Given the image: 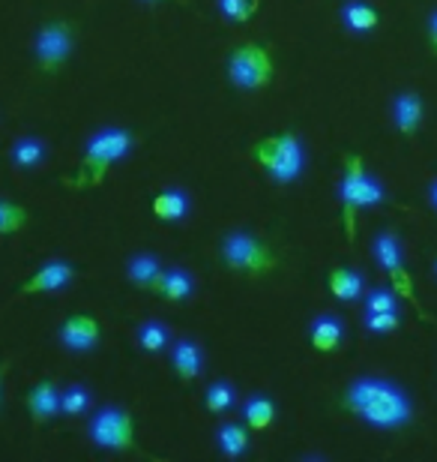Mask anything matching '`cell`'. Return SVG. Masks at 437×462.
Listing matches in <instances>:
<instances>
[{
  "mask_svg": "<svg viewBox=\"0 0 437 462\" xmlns=\"http://www.w3.org/2000/svg\"><path fill=\"white\" fill-rule=\"evenodd\" d=\"M141 4H150V6H156V4H183V6H189V0H141Z\"/></svg>",
  "mask_w": 437,
  "mask_h": 462,
  "instance_id": "33",
  "label": "cell"
},
{
  "mask_svg": "<svg viewBox=\"0 0 437 462\" xmlns=\"http://www.w3.org/2000/svg\"><path fill=\"white\" fill-rule=\"evenodd\" d=\"M31 226V210L18 201L0 199V237L15 235V231H24Z\"/></svg>",
  "mask_w": 437,
  "mask_h": 462,
  "instance_id": "25",
  "label": "cell"
},
{
  "mask_svg": "<svg viewBox=\"0 0 437 462\" xmlns=\"http://www.w3.org/2000/svg\"><path fill=\"white\" fill-rule=\"evenodd\" d=\"M434 271H437V258H434Z\"/></svg>",
  "mask_w": 437,
  "mask_h": 462,
  "instance_id": "35",
  "label": "cell"
},
{
  "mask_svg": "<svg viewBox=\"0 0 437 462\" xmlns=\"http://www.w3.org/2000/svg\"><path fill=\"white\" fill-rule=\"evenodd\" d=\"M135 147V135L123 126H105L90 138L81 156L76 174L63 178V187L69 189H93L108 178L111 165L120 162Z\"/></svg>",
  "mask_w": 437,
  "mask_h": 462,
  "instance_id": "2",
  "label": "cell"
},
{
  "mask_svg": "<svg viewBox=\"0 0 437 462\" xmlns=\"http://www.w3.org/2000/svg\"><path fill=\"white\" fill-rule=\"evenodd\" d=\"M153 214L162 223H180L189 214V196L183 189H162L153 196Z\"/></svg>",
  "mask_w": 437,
  "mask_h": 462,
  "instance_id": "20",
  "label": "cell"
},
{
  "mask_svg": "<svg viewBox=\"0 0 437 462\" xmlns=\"http://www.w3.org/2000/svg\"><path fill=\"white\" fill-rule=\"evenodd\" d=\"M234 384L231 382H213L207 387V393H204V409H207L210 414H225L234 409Z\"/></svg>",
  "mask_w": 437,
  "mask_h": 462,
  "instance_id": "27",
  "label": "cell"
},
{
  "mask_svg": "<svg viewBox=\"0 0 437 462\" xmlns=\"http://www.w3.org/2000/svg\"><path fill=\"white\" fill-rule=\"evenodd\" d=\"M45 156H49V147H45V142H40V138H33V135L15 138L13 147H9V162H13L15 169H22V171L40 169V165L45 162Z\"/></svg>",
  "mask_w": 437,
  "mask_h": 462,
  "instance_id": "19",
  "label": "cell"
},
{
  "mask_svg": "<svg viewBox=\"0 0 437 462\" xmlns=\"http://www.w3.org/2000/svg\"><path fill=\"white\" fill-rule=\"evenodd\" d=\"M90 411V391L85 384H69L60 391V414L63 418H81Z\"/></svg>",
  "mask_w": 437,
  "mask_h": 462,
  "instance_id": "26",
  "label": "cell"
},
{
  "mask_svg": "<svg viewBox=\"0 0 437 462\" xmlns=\"http://www.w3.org/2000/svg\"><path fill=\"white\" fill-rule=\"evenodd\" d=\"M309 339H312V348L314 351H336L341 346V339H345V325H341L339 316H318L312 321L309 328Z\"/></svg>",
  "mask_w": 437,
  "mask_h": 462,
  "instance_id": "17",
  "label": "cell"
},
{
  "mask_svg": "<svg viewBox=\"0 0 437 462\" xmlns=\"http://www.w3.org/2000/svg\"><path fill=\"white\" fill-rule=\"evenodd\" d=\"M371 255H375L380 271L387 273V280L393 282V291L398 294V298L407 300L411 307H416L423 321H432L429 312L423 310L420 298H416L414 276L405 264V253H402V240H398V235H393V231H380V235L375 237V244H371Z\"/></svg>",
  "mask_w": 437,
  "mask_h": 462,
  "instance_id": "7",
  "label": "cell"
},
{
  "mask_svg": "<svg viewBox=\"0 0 437 462\" xmlns=\"http://www.w3.org/2000/svg\"><path fill=\"white\" fill-rule=\"evenodd\" d=\"M90 441L102 450H135V418L132 411L108 405L99 409L90 420Z\"/></svg>",
  "mask_w": 437,
  "mask_h": 462,
  "instance_id": "9",
  "label": "cell"
},
{
  "mask_svg": "<svg viewBox=\"0 0 437 462\" xmlns=\"http://www.w3.org/2000/svg\"><path fill=\"white\" fill-rule=\"evenodd\" d=\"M216 445L228 459H240L249 450V430L240 427V423H225L216 432Z\"/></svg>",
  "mask_w": 437,
  "mask_h": 462,
  "instance_id": "23",
  "label": "cell"
},
{
  "mask_svg": "<svg viewBox=\"0 0 437 462\" xmlns=\"http://www.w3.org/2000/svg\"><path fill=\"white\" fill-rule=\"evenodd\" d=\"M24 405H27V414H31V423L36 430L51 423L54 418L60 414V387L54 378H40L31 391L24 396Z\"/></svg>",
  "mask_w": 437,
  "mask_h": 462,
  "instance_id": "11",
  "label": "cell"
},
{
  "mask_svg": "<svg viewBox=\"0 0 437 462\" xmlns=\"http://www.w3.org/2000/svg\"><path fill=\"white\" fill-rule=\"evenodd\" d=\"M429 45H432V54L437 58V9L429 15Z\"/></svg>",
  "mask_w": 437,
  "mask_h": 462,
  "instance_id": "31",
  "label": "cell"
},
{
  "mask_svg": "<svg viewBox=\"0 0 437 462\" xmlns=\"http://www.w3.org/2000/svg\"><path fill=\"white\" fill-rule=\"evenodd\" d=\"M362 307L366 312H398V294L393 289H371L362 294Z\"/></svg>",
  "mask_w": 437,
  "mask_h": 462,
  "instance_id": "29",
  "label": "cell"
},
{
  "mask_svg": "<svg viewBox=\"0 0 437 462\" xmlns=\"http://www.w3.org/2000/svg\"><path fill=\"white\" fill-rule=\"evenodd\" d=\"M171 366H174V375L180 378L183 384H192L204 369V348L189 337L177 339L171 348Z\"/></svg>",
  "mask_w": 437,
  "mask_h": 462,
  "instance_id": "14",
  "label": "cell"
},
{
  "mask_svg": "<svg viewBox=\"0 0 437 462\" xmlns=\"http://www.w3.org/2000/svg\"><path fill=\"white\" fill-rule=\"evenodd\" d=\"M192 291H195L192 276L186 273L183 267H168V271H162L153 294H159V298L168 300V303H186L192 298Z\"/></svg>",
  "mask_w": 437,
  "mask_h": 462,
  "instance_id": "16",
  "label": "cell"
},
{
  "mask_svg": "<svg viewBox=\"0 0 437 462\" xmlns=\"http://www.w3.org/2000/svg\"><path fill=\"white\" fill-rule=\"evenodd\" d=\"M341 22L348 24V31L353 33H371L380 24V13L366 0H351L341 9Z\"/></svg>",
  "mask_w": 437,
  "mask_h": 462,
  "instance_id": "21",
  "label": "cell"
},
{
  "mask_svg": "<svg viewBox=\"0 0 437 462\" xmlns=\"http://www.w3.org/2000/svg\"><path fill=\"white\" fill-rule=\"evenodd\" d=\"M102 328L99 321L90 316V312H72V316L60 325V343L63 348L76 351V355H85L99 346Z\"/></svg>",
  "mask_w": 437,
  "mask_h": 462,
  "instance_id": "12",
  "label": "cell"
},
{
  "mask_svg": "<svg viewBox=\"0 0 437 462\" xmlns=\"http://www.w3.org/2000/svg\"><path fill=\"white\" fill-rule=\"evenodd\" d=\"M432 205L437 208V183H434V187H432Z\"/></svg>",
  "mask_w": 437,
  "mask_h": 462,
  "instance_id": "34",
  "label": "cell"
},
{
  "mask_svg": "<svg viewBox=\"0 0 437 462\" xmlns=\"http://www.w3.org/2000/svg\"><path fill=\"white\" fill-rule=\"evenodd\" d=\"M393 120H396L398 133H402L405 138H414L423 129V120H425L423 97L414 94V90H405V94H398L393 99Z\"/></svg>",
  "mask_w": 437,
  "mask_h": 462,
  "instance_id": "13",
  "label": "cell"
},
{
  "mask_svg": "<svg viewBox=\"0 0 437 462\" xmlns=\"http://www.w3.org/2000/svg\"><path fill=\"white\" fill-rule=\"evenodd\" d=\"M138 346H141L144 351H150V355H159V351H165V348L171 346L168 325H162L159 319L144 321V325L138 328Z\"/></svg>",
  "mask_w": 437,
  "mask_h": 462,
  "instance_id": "24",
  "label": "cell"
},
{
  "mask_svg": "<svg viewBox=\"0 0 437 462\" xmlns=\"http://www.w3.org/2000/svg\"><path fill=\"white\" fill-rule=\"evenodd\" d=\"M76 40L78 31L69 18H51V22H45L33 36L36 69L45 72V76H58L69 63L72 51H76Z\"/></svg>",
  "mask_w": 437,
  "mask_h": 462,
  "instance_id": "6",
  "label": "cell"
},
{
  "mask_svg": "<svg viewBox=\"0 0 437 462\" xmlns=\"http://www.w3.org/2000/svg\"><path fill=\"white\" fill-rule=\"evenodd\" d=\"M72 280H76V267H72L69 262H60V258H54V262H45L42 267H36V271L27 276L22 285H18L15 294H22V298H31V294L60 291V289H67Z\"/></svg>",
  "mask_w": 437,
  "mask_h": 462,
  "instance_id": "10",
  "label": "cell"
},
{
  "mask_svg": "<svg viewBox=\"0 0 437 462\" xmlns=\"http://www.w3.org/2000/svg\"><path fill=\"white\" fill-rule=\"evenodd\" d=\"M219 258L231 273L252 276V280L273 273L278 267L276 249L252 231H228L219 244Z\"/></svg>",
  "mask_w": 437,
  "mask_h": 462,
  "instance_id": "4",
  "label": "cell"
},
{
  "mask_svg": "<svg viewBox=\"0 0 437 462\" xmlns=\"http://www.w3.org/2000/svg\"><path fill=\"white\" fill-rule=\"evenodd\" d=\"M228 79L231 85L240 88V90H261L273 81V72H276V63H273V54H269L267 45L261 42H243L237 49H231L228 54Z\"/></svg>",
  "mask_w": 437,
  "mask_h": 462,
  "instance_id": "8",
  "label": "cell"
},
{
  "mask_svg": "<svg viewBox=\"0 0 437 462\" xmlns=\"http://www.w3.org/2000/svg\"><path fill=\"white\" fill-rule=\"evenodd\" d=\"M339 199H341V226H345V235L353 244V240H357V214L360 210L384 205V189H380V183L366 171L360 153H348L345 160H341Z\"/></svg>",
  "mask_w": 437,
  "mask_h": 462,
  "instance_id": "3",
  "label": "cell"
},
{
  "mask_svg": "<svg viewBox=\"0 0 437 462\" xmlns=\"http://www.w3.org/2000/svg\"><path fill=\"white\" fill-rule=\"evenodd\" d=\"M327 289L341 303H357L366 294V280L357 271H351V267H332L327 273Z\"/></svg>",
  "mask_w": 437,
  "mask_h": 462,
  "instance_id": "15",
  "label": "cell"
},
{
  "mask_svg": "<svg viewBox=\"0 0 437 462\" xmlns=\"http://www.w3.org/2000/svg\"><path fill=\"white\" fill-rule=\"evenodd\" d=\"M243 418L249 423V430H267L269 423L276 420V402L269 400V396L264 393H255V396H249L246 405H243Z\"/></svg>",
  "mask_w": 437,
  "mask_h": 462,
  "instance_id": "22",
  "label": "cell"
},
{
  "mask_svg": "<svg viewBox=\"0 0 437 462\" xmlns=\"http://www.w3.org/2000/svg\"><path fill=\"white\" fill-rule=\"evenodd\" d=\"M341 405H345V411H351L353 418H360L362 423H369L375 430H402L414 418L407 393L398 384L378 375L351 382L345 387V393H341Z\"/></svg>",
  "mask_w": 437,
  "mask_h": 462,
  "instance_id": "1",
  "label": "cell"
},
{
  "mask_svg": "<svg viewBox=\"0 0 437 462\" xmlns=\"http://www.w3.org/2000/svg\"><path fill=\"white\" fill-rule=\"evenodd\" d=\"M216 4L222 18H228L234 24H249L261 9V0H216Z\"/></svg>",
  "mask_w": 437,
  "mask_h": 462,
  "instance_id": "28",
  "label": "cell"
},
{
  "mask_svg": "<svg viewBox=\"0 0 437 462\" xmlns=\"http://www.w3.org/2000/svg\"><path fill=\"white\" fill-rule=\"evenodd\" d=\"M9 375V360H0V405H4V384Z\"/></svg>",
  "mask_w": 437,
  "mask_h": 462,
  "instance_id": "32",
  "label": "cell"
},
{
  "mask_svg": "<svg viewBox=\"0 0 437 462\" xmlns=\"http://www.w3.org/2000/svg\"><path fill=\"white\" fill-rule=\"evenodd\" d=\"M165 267L159 264V258L156 255H132L129 258V264H126V276H129V282L135 285V289H141V291H156V282H159V276H162Z\"/></svg>",
  "mask_w": 437,
  "mask_h": 462,
  "instance_id": "18",
  "label": "cell"
},
{
  "mask_svg": "<svg viewBox=\"0 0 437 462\" xmlns=\"http://www.w3.org/2000/svg\"><path fill=\"white\" fill-rule=\"evenodd\" d=\"M402 328V319H398V312H366V330L371 334H393V330Z\"/></svg>",
  "mask_w": 437,
  "mask_h": 462,
  "instance_id": "30",
  "label": "cell"
},
{
  "mask_svg": "<svg viewBox=\"0 0 437 462\" xmlns=\"http://www.w3.org/2000/svg\"><path fill=\"white\" fill-rule=\"evenodd\" d=\"M249 156L261 165L273 183H294L303 174L305 165L303 142L291 129H282V133H273L261 138V142H255L249 147Z\"/></svg>",
  "mask_w": 437,
  "mask_h": 462,
  "instance_id": "5",
  "label": "cell"
}]
</instances>
